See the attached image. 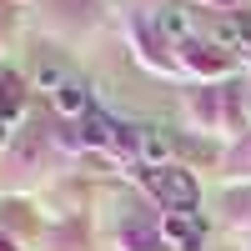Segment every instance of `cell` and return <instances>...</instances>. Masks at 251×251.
I'll return each instance as SVG.
<instances>
[{"label":"cell","mask_w":251,"mask_h":251,"mask_svg":"<svg viewBox=\"0 0 251 251\" xmlns=\"http://www.w3.org/2000/svg\"><path fill=\"white\" fill-rule=\"evenodd\" d=\"M146 181H151V191L171 206V211H191V206H196V181L186 171H176V166H171V171H166V166H161V171H146Z\"/></svg>","instance_id":"6da1fadb"},{"label":"cell","mask_w":251,"mask_h":251,"mask_svg":"<svg viewBox=\"0 0 251 251\" xmlns=\"http://www.w3.org/2000/svg\"><path fill=\"white\" fill-rule=\"evenodd\" d=\"M161 231H166V241H171L176 251H201V221L191 211H166Z\"/></svg>","instance_id":"7a4b0ae2"},{"label":"cell","mask_w":251,"mask_h":251,"mask_svg":"<svg viewBox=\"0 0 251 251\" xmlns=\"http://www.w3.org/2000/svg\"><path fill=\"white\" fill-rule=\"evenodd\" d=\"M50 100H55V111H60V116H86V111H91V91L80 86L75 75L60 80V86L50 91Z\"/></svg>","instance_id":"3957f363"},{"label":"cell","mask_w":251,"mask_h":251,"mask_svg":"<svg viewBox=\"0 0 251 251\" xmlns=\"http://www.w3.org/2000/svg\"><path fill=\"white\" fill-rule=\"evenodd\" d=\"M136 151H141V161L151 166V171H161V166L171 161V136L156 131V126H146V131L136 136Z\"/></svg>","instance_id":"277c9868"},{"label":"cell","mask_w":251,"mask_h":251,"mask_svg":"<svg viewBox=\"0 0 251 251\" xmlns=\"http://www.w3.org/2000/svg\"><path fill=\"white\" fill-rule=\"evenodd\" d=\"M20 111V86H15V75H0V121H10Z\"/></svg>","instance_id":"5b68a950"},{"label":"cell","mask_w":251,"mask_h":251,"mask_svg":"<svg viewBox=\"0 0 251 251\" xmlns=\"http://www.w3.org/2000/svg\"><path fill=\"white\" fill-rule=\"evenodd\" d=\"M161 30L186 40V35H191V15H186V10H161Z\"/></svg>","instance_id":"8992f818"}]
</instances>
